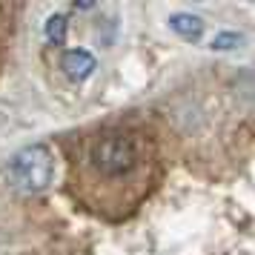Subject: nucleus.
<instances>
[{
	"instance_id": "39448f33",
	"label": "nucleus",
	"mask_w": 255,
	"mask_h": 255,
	"mask_svg": "<svg viewBox=\"0 0 255 255\" xmlns=\"http://www.w3.org/2000/svg\"><path fill=\"white\" fill-rule=\"evenodd\" d=\"M43 35H46L49 43L60 46L63 37H66V17H63V14H52V17L46 20V26H43Z\"/></svg>"
},
{
	"instance_id": "423d86ee",
	"label": "nucleus",
	"mask_w": 255,
	"mask_h": 255,
	"mask_svg": "<svg viewBox=\"0 0 255 255\" xmlns=\"http://www.w3.org/2000/svg\"><path fill=\"white\" fill-rule=\"evenodd\" d=\"M238 43H241V35H235V32H224V35H218L215 40H212V49L224 52V49H235Z\"/></svg>"
},
{
	"instance_id": "7ed1b4c3",
	"label": "nucleus",
	"mask_w": 255,
	"mask_h": 255,
	"mask_svg": "<svg viewBox=\"0 0 255 255\" xmlns=\"http://www.w3.org/2000/svg\"><path fill=\"white\" fill-rule=\"evenodd\" d=\"M63 72H66L69 81H83L95 72V58L83 49H72V52L63 55Z\"/></svg>"
},
{
	"instance_id": "f03ea898",
	"label": "nucleus",
	"mask_w": 255,
	"mask_h": 255,
	"mask_svg": "<svg viewBox=\"0 0 255 255\" xmlns=\"http://www.w3.org/2000/svg\"><path fill=\"white\" fill-rule=\"evenodd\" d=\"M9 175H12L14 186L29 192V195L43 192L52 181V155H49V149L40 146V143H32V146H23L20 152H14L12 163H9Z\"/></svg>"
},
{
	"instance_id": "20e7f679",
	"label": "nucleus",
	"mask_w": 255,
	"mask_h": 255,
	"mask_svg": "<svg viewBox=\"0 0 255 255\" xmlns=\"http://www.w3.org/2000/svg\"><path fill=\"white\" fill-rule=\"evenodd\" d=\"M169 26H172V32L178 37H184V40H198V37L204 35V20L198 17V14H189V12H178L169 17Z\"/></svg>"
},
{
	"instance_id": "f257e3e1",
	"label": "nucleus",
	"mask_w": 255,
	"mask_h": 255,
	"mask_svg": "<svg viewBox=\"0 0 255 255\" xmlns=\"http://www.w3.org/2000/svg\"><path fill=\"white\" fill-rule=\"evenodd\" d=\"M89 163L109 181L129 178L140 166V143L129 132H104L89 146Z\"/></svg>"
}]
</instances>
